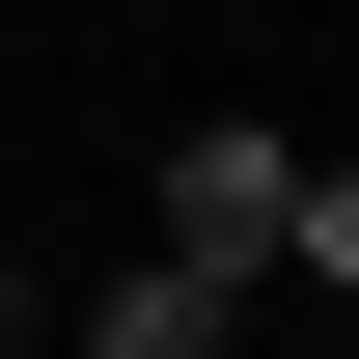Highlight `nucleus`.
I'll use <instances>...</instances> for the list:
<instances>
[{"label":"nucleus","mask_w":359,"mask_h":359,"mask_svg":"<svg viewBox=\"0 0 359 359\" xmlns=\"http://www.w3.org/2000/svg\"><path fill=\"white\" fill-rule=\"evenodd\" d=\"M276 194H304V138H166V222H138V249H194V276H276Z\"/></svg>","instance_id":"f257e3e1"},{"label":"nucleus","mask_w":359,"mask_h":359,"mask_svg":"<svg viewBox=\"0 0 359 359\" xmlns=\"http://www.w3.org/2000/svg\"><path fill=\"white\" fill-rule=\"evenodd\" d=\"M83 359H249V276H194V249H138V276H111V332H83Z\"/></svg>","instance_id":"f03ea898"},{"label":"nucleus","mask_w":359,"mask_h":359,"mask_svg":"<svg viewBox=\"0 0 359 359\" xmlns=\"http://www.w3.org/2000/svg\"><path fill=\"white\" fill-rule=\"evenodd\" d=\"M276 276H332V304H359V166H304V194H276Z\"/></svg>","instance_id":"7ed1b4c3"},{"label":"nucleus","mask_w":359,"mask_h":359,"mask_svg":"<svg viewBox=\"0 0 359 359\" xmlns=\"http://www.w3.org/2000/svg\"><path fill=\"white\" fill-rule=\"evenodd\" d=\"M0 359H55V332H28V276H0Z\"/></svg>","instance_id":"20e7f679"}]
</instances>
